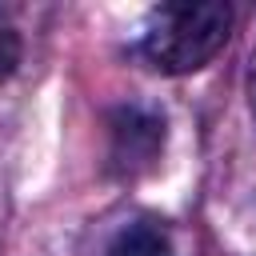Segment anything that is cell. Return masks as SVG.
I'll list each match as a JSON object with an SVG mask.
<instances>
[{"mask_svg": "<svg viewBox=\"0 0 256 256\" xmlns=\"http://www.w3.org/2000/svg\"><path fill=\"white\" fill-rule=\"evenodd\" d=\"M228 32H232V8L220 0L156 4L140 24L136 48L156 72L184 76L212 64L216 52L228 44Z\"/></svg>", "mask_w": 256, "mask_h": 256, "instance_id": "1", "label": "cell"}, {"mask_svg": "<svg viewBox=\"0 0 256 256\" xmlns=\"http://www.w3.org/2000/svg\"><path fill=\"white\" fill-rule=\"evenodd\" d=\"M248 96H252V112H256V48H252V60H248Z\"/></svg>", "mask_w": 256, "mask_h": 256, "instance_id": "3", "label": "cell"}, {"mask_svg": "<svg viewBox=\"0 0 256 256\" xmlns=\"http://www.w3.org/2000/svg\"><path fill=\"white\" fill-rule=\"evenodd\" d=\"M108 256H176V252H172V240H168V232L144 220V224H132V228H124V232L112 240Z\"/></svg>", "mask_w": 256, "mask_h": 256, "instance_id": "2", "label": "cell"}]
</instances>
